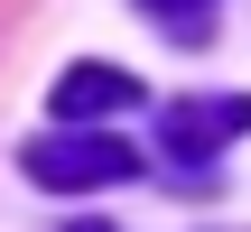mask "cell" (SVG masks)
Masks as SVG:
<instances>
[{"mask_svg": "<svg viewBox=\"0 0 251 232\" xmlns=\"http://www.w3.org/2000/svg\"><path fill=\"white\" fill-rule=\"evenodd\" d=\"M47 102H56V121H93V112H121V102H140V74H121V65H65Z\"/></svg>", "mask_w": 251, "mask_h": 232, "instance_id": "3957f363", "label": "cell"}, {"mask_svg": "<svg viewBox=\"0 0 251 232\" xmlns=\"http://www.w3.org/2000/svg\"><path fill=\"white\" fill-rule=\"evenodd\" d=\"M28 177L37 186H121V177H140V149L130 139H28Z\"/></svg>", "mask_w": 251, "mask_h": 232, "instance_id": "7a4b0ae2", "label": "cell"}, {"mask_svg": "<svg viewBox=\"0 0 251 232\" xmlns=\"http://www.w3.org/2000/svg\"><path fill=\"white\" fill-rule=\"evenodd\" d=\"M233 130H251V93H186V102L158 112V149H168L177 167H205Z\"/></svg>", "mask_w": 251, "mask_h": 232, "instance_id": "6da1fadb", "label": "cell"}, {"mask_svg": "<svg viewBox=\"0 0 251 232\" xmlns=\"http://www.w3.org/2000/svg\"><path fill=\"white\" fill-rule=\"evenodd\" d=\"M75 232H112V223H75Z\"/></svg>", "mask_w": 251, "mask_h": 232, "instance_id": "5b68a950", "label": "cell"}, {"mask_svg": "<svg viewBox=\"0 0 251 232\" xmlns=\"http://www.w3.org/2000/svg\"><path fill=\"white\" fill-rule=\"evenodd\" d=\"M140 9H158L177 37H205V9H214V0H140Z\"/></svg>", "mask_w": 251, "mask_h": 232, "instance_id": "277c9868", "label": "cell"}]
</instances>
